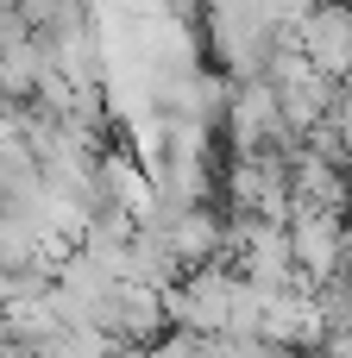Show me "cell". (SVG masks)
Listing matches in <instances>:
<instances>
[{
  "instance_id": "1",
  "label": "cell",
  "mask_w": 352,
  "mask_h": 358,
  "mask_svg": "<svg viewBox=\"0 0 352 358\" xmlns=\"http://www.w3.org/2000/svg\"><path fill=\"white\" fill-rule=\"evenodd\" d=\"M309 69L315 76H346L352 69V6L328 0L321 13H309Z\"/></svg>"
}]
</instances>
